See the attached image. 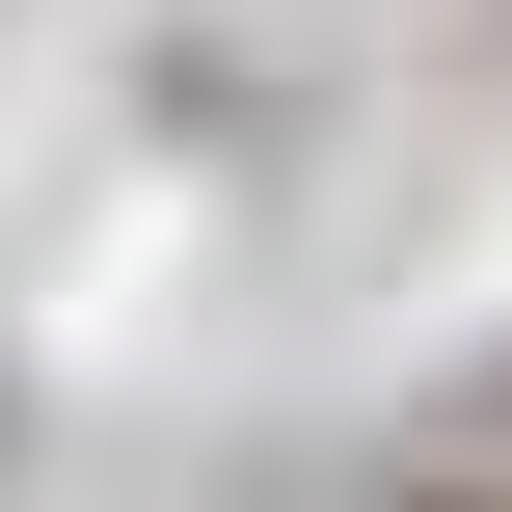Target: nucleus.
<instances>
[{"label":"nucleus","instance_id":"obj_1","mask_svg":"<svg viewBox=\"0 0 512 512\" xmlns=\"http://www.w3.org/2000/svg\"><path fill=\"white\" fill-rule=\"evenodd\" d=\"M378 512H512V486H378Z\"/></svg>","mask_w":512,"mask_h":512}]
</instances>
